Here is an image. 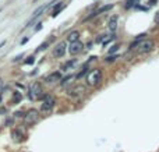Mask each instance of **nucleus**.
Masks as SVG:
<instances>
[{"label":"nucleus","mask_w":159,"mask_h":152,"mask_svg":"<svg viewBox=\"0 0 159 152\" xmlns=\"http://www.w3.org/2000/svg\"><path fill=\"white\" fill-rule=\"evenodd\" d=\"M48 46H49V41H48V42H45V43H42V45H41V46L38 48V50H39V52H41V50H45V49L48 48Z\"/></svg>","instance_id":"nucleus-20"},{"label":"nucleus","mask_w":159,"mask_h":152,"mask_svg":"<svg viewBox=\"0 0 159 152\" xmlns=\"http://www.w3.org/2000/svg\"><path fill=\"white\" fill-rule=\"evenodd\" d=\"M41 28H42V22H38V25L35 27V31H39Z\"/></svg>","instance_id":"nucleus-26"},{"label":"nucleus","mask_w":159,"mask_h":152,"mask_svg":"<svg viewBox=\"0 0 159 152\" xmlns=\"http://www.w3.org/2000/svg\"><path fill=\"white\" fill-rule=\"evenodd\" d=\"M109 29L112 31V32H114L117 28V15H112L110 20H109V24H108Z\"/></svg>","instance_id":"nucleus-14"},{"label":"nucleus","mask_w":159,"mask_h":152,"mask_svg":"<svg viewBox=\"0 0 159 152\" xmlns=\"http://www.w3.org/2000/svg\"><path fill=\"white\" fill-rule=\"evenodd\" d=\"M21 100H22V94H21V92H18V91H15L14 94H13L11 105H18Z\"/></svg>","instance_id":"nucleus-15"},{"label":"nucleus","mask_w":159,"mask_h":152,"mask_svg":"<svg viewBox=\"0 0 159 152\" xmlns=\"http://www.w3.org/2000/svg\"><path fill=\"white\" fill-rule=\"evenodd\" d=\"M131 6H134V0H126V7L130 9Z\"/></svg>","instance_id":"nucleus-23"},{"label":"nucleus","mask_w":159,"mask_h":152,"mask_svg":"<svg viewBox=\"0 0 159 152\" xmlns=\"http://www.w3.org/2000/svg\"><path fill=\"white\" fill-rule=\"evenodd\" d=\"M155 48V42L152 39H142L140 42H134L131 43V49H135V52L137 53H148L151 52L152 49Z\"/></svg>","instance_id":"nucleus-1"},{"label":"nucleus","mask_w":159,"mask_h":152,"mask_svg":"<svg viewBox=\"0 0 159 152\" xmlns=\"http://www.w3.org/2000/svg\"><path fill=\"white\" fill-rule=\"evenodd\" d=\"M82 49H84V43L82 42H74V43H70V48H69V52L71 56H75L78 55V53L82 52Z\"/></svg>","instance_id":"nucleus-8"},{"label":"nucleus","mask_w":159,"mask_h":152,"mask_svg":"<svg viewBox=\"0 0 159 152\" xmlns=\"http://www.w3.org/2000/svg\"><path fill=\"white\" fill-rule=\"evenodd\" d=\"M117 49H119V46L117 45H114V46H112L110 49H109V55H112V53H114V52H117Z\"/></svg>","instance_id":"nucleus-22"},{"label":"nucleus","mask_w":159,"mask_h":152,"mask_svg":"<svg viewBox=\"0 0 159 152\" xmlns=\"http://www.w3.org/2000/svg\"><path fill=\"white\" fill-rule=\"evenodd\" d=\"M75 64H77V59H73V60H69L66 64H64L63 67H62V70H63V71H69L70 68H73V67L75 66Z\"/></svg>","instance_id":"nucleus-16"},{"label":"nucleus","mask_w":159,"mask_h":152,"mask_svg":"<svg viewBox=\"0 0 159 152\" xmlns=\"http://www.w3.org/2000/svg\"><path fill=\"white\" fill-rule=\"evenodd\" d=\"M66 49H67L66 41H62V42H59L53 48V56H54V57H57V59L63 57V56L66 55Z\"/></svg>","instance_id":"nucleus-6"},{"label":"nucleus","mask_w":159,"mask_h":152,"mask_svg":"<svg viewBox=\"0 0 159 152\" xmlns=\"http://www.w3.org/2000/svg\"><path fill=\"white\" fill-rule=\"evenodd\" d=\"M28 96H30L31 100H38L41 98H43V89H42L41 82L35 81L31 84L30 88H28Z\"/></svg>","instance_id":"nucleus-3"},{"label":"nucleus","mask_w":159,"mask_h":152,"mask_svg":"<svg viewBox=\"0 0 159 152\" xmlns=\"http://www.w3.org/2000/svg\"><path fill=\"white\" fill-rule=\"evenodd\" d=\"M85 94V87L84 85H75L69 89V95L71 98H78Z\"/></svg>","instance_id":"nucleus-9"},{"label":"nucleus","mask_w":159,"mask_h":152,"mask_svg":"<svg viewBox=\"0 0 159 152\" xmlns=\"http://www.w3.org/2000/svg\"><path fill=\"white\" fill-rule=\"evenodd\" d=\"M116 59H117V56H108V57H106V61H108V63H113Z\"/></svg>","instance_id":"nucleus-21"},{"label":"nucleus","mask_w":159,"mask_h":152,"mask_svg":"<svg viewBox=\"0 0 159 152\" xmlns=\"http://www.w3.org/2000/svg\"><path fill=\"white\" fill-rule=\"evenodd\" d=\"M14 117H17V119H20V117H25V112L24 110H17V112L14 113Z\"/></svg>","instance_id":"nucleus-18"},{"label":"nucleus","mask_w":159,"mask_h":152,"mask_svg":"<svg viewBox=\"0 0 159 152\" xmlns=\"http://www.w3.org/2000/svg\"><path fill=\"white\" fill-rule=\"evenodd\" d=\"M73 78H74V76H73V74H70V76H67V77H64V78H62L60 85H62V87H67L70 82H71Z\"/></svg>","instance_id":"nucleus-17"},{"label":"nucleus","mask_w":159,"mask_h":152,"mask_svg":"<svg viewBox=\"0 0 159 152\" xmlns=\"http://www.w3.org/2000/svg\"><path fill=\"white\" fill-rule=\"evenodd\" d=\"M54 105H56V99H54V96H52V95L46 94V95H43V98H42L41 110H42L43 113H48V112H50V110L53 109Z\"/></svg>","instance_id":"nucleus-5"},{"label":"nucleus","mask_w":159,"mask_h":152,"mask_svg":"<svg viewBox=\"0 0 159 152\" xmlns=\"http://www.w3.org/2000/svg\"><path fill=\"white\" fill-rule=\"evenodd\" d=\"M54 2H57V0H52L50 3L45 4V6H41V7H38V9H36V10H35V13H34V15H32V18H31V20H30V22H28V24H27V27H25V28H28V27H32L34 21H35V20H36V18H38L39 15H41V13H43V11H45V10H46V9H48V7H49V6H50V4H53V3H54Z\"/></svg>","instance_id":"nucleus-7"},{"label":"nucleus","mask_w":159,"mask_h":152,"mask_svg":"<svg viewBox=\"0 0 159 152\" xmlns=\"http://www.w3.org/2000/svg\"><path fill=\"white\" fill-rule=\"evenodd\" d=\"M41 120V115L36 109H30L25 112V117H24V123L27 127H32L36 123Z\"/></svg>","instance_id":"nucleus-4"},{"label":"nucleus","mask_w":159,"mask_h":152,"mask_svg":"<svg viewBox=\"0 0 159 152\" xmlns=\"http://www.w3.org/2000/svg\"><path fill=\"white\" fill-rule=\"evenodd\" d=\"M11 124H13V119H7L6 123H4V126H6V127H10Z\"/></svg>","instance_id":"nucleus-24"},{"label":"nucleus","mask_w":159,"mask_h":152,"mask_svg":"<svg viewBox=\"0 0 159 152\" xmlns=\"http://www.w3.org/2000/svg\"><path fill=\"white\" fill-rule=\"evenodd\" d=\"M35 63V56H30V57L25 60V64H34Z\"/></svg>","instance_id":"nucleus-19"},{"label":"nucleus","mask_w":159,"mask_h":152,"mask_svg":"<svg viewBox=\"0 0 159 152\" xmlns=\"http://www.w3.org/2000/svg\"><path fill=\"white\" fill-rule=\"evenodd\" d=\"M0 103H2V94H0Z\"/></svg>","instance_id":"nucleus-29"},{"label":"nucleus","mask_w":159,"mask_h":152,"mask_svg":"<svg viewBox=\"0 0 159 152\" xmlns=\"http://www.w3.org/2000/svg\"><path fill=\"white\" fill-rule=\"evenodd\" d=\"M28 42V38H24V39L21 41V45H24V43H27Z\"/></svg>","instance_id":"nucleus-27"},{"label":"nucleus","mask_w":159,"mask_h":152,"mask_svg":"<svg viewBox=\"0 0 159 152\" xmlns=\"http://www.w3.org/2000/svg\"><path fill=\"white\" fill-rule=\"evenodd\" d=\"M11 137L14 138V141L20 142V141L22 140V137H24V134L21 133V130H20V128H15V130L11 131Z\"/></svg>","instance_id":"nucleus-13"},{"label":"nucleus","mask_w":159,"mask_h":152,"mask_svg":"<svg viewBox=\"0 0 159 152\" xmlns=\"http://www.w3.org/2000/svg\"><path fill=\"white\" fill-rule=\"evenodd\" d=\"M87 85L89 87H96L102 82V70L101 68H92L91 71H88L87 74Z\"/></svg>","instance_id":"nucleus-2"},{"label":"nucleus","mask_w":159,"mask_h":152,"mask_svg":"<svg viewBox=\"0 0 159 152\" xmlns=\"http://www.w3.org/2000/svg\"><path fill=\"white\" fill-rule=\"evenodd\" d=\"M4 45H6V41H3V42H2V43H0V49H2V48H3V46Z\"/></svg>","instance_id":"nucleus-28"},{"label":"nucleus","mask_w":159,"mask_h":152,"mask_svg":"<svg viewBox=\"0 0 159 152\" xmlns=\"http://www.w3.org/2000/svg\"><path fill=\"white\" fill-rule=\"evenodd\" d=\"M57 81H62V73L60 71H53V73H50L45 78L46 84H54V82H57Z\"/></svg>","instance_id":"nucleus-10"},{"label":"nucleus","mask_w":159,"mask_h":152,"mask_svg":"<svg viewBox=\"0 0 159 152\" xmlns=\"http://www.w3.org/2000/svg\"><path fill=\"white\" fill-rule=\"evenodd\" d=\"M22 57H24V55H22V53H21V55H18L17 57H15V59H14V60H13V61H18V60H21Z\"/></svg>","instance_id":"nucleus-25"},{"label":"nucleus","mask_w":159,"mask_h":152,"mask_svg":"<svg viewBox=\"0 0 159 152\" xmlns=\"http://www.w3.org/2000/svg\"><path fill=\"white\" fill-rule=\"evenodd\" d=\"M63 9H64V3H57L56 6H54V9H53V11H52V18H54V17H57V15L60 14L62 11H63Z\"/></svg>","instance_id":"nucleus-12"},{"label":"nucleus","mask_w":159,"mask_h":152,"mask_svg":"<svg viewBox=\"0 0 159 152\" xmlns=\"http://www.w3.org/2000/svg\"><path fill=\"white\" fill-rule=\"evenodd\" d=\"M78 41H80V32L78 31H71L67 35V42L74 43V42H78Z\"/></svg>","instance_id":"nucleus-11"},{"label":"nucleus","mask_w":159,"mask_h":152,"mask_svg":"<svg viewBox=\"0 0 159 152\" xmlns=\"http://www.w3.org/2000/svg\"><path fill=\"white\" fill-rule=\"evenodd\" d=\"M0 87H2V78H0Z\"/></svg>","instance_id":"nucleus-30"}]
</instances>
